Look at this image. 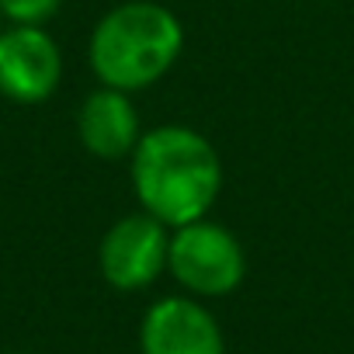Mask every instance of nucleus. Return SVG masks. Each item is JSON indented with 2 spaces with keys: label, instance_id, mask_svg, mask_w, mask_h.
Listing matches in <instances>:
<instances>
[{
  "label": "nucleus",
  "instance_id": "nucleus-1",
  "mask_svg": "<svg viewBox=\"0 0 354 354\" xmlns=\"http://www.w3.org/2000/svg\"><path fill=\"white\" fill-rule=\"evenodd\" d=\"M132 188L142 212L167 230L205 219L223 188L219 153L188 125L149 129L132 149Z\"/></svg>",
  "mask_w": 354,
  "mask_h": 354
},
{
  "label": "nucleus",
  "instance_id": "nucleus-2",
  "mask_svg": "<svg viewBox=\"0 0 354 354\" xmlns=\"http://www.w3.org/2000/svg\"><path fill=\"white\" fill-rule=\"evenodd\" d=\"M185 28L174 11L153 0H129L108 11L91 32V70L104 87L146 91L177 63Z\"/></svg>",
  "mask_w": 354,
  "mask_h": 354
},
{
  "label": "nucleus",
  "instance_id": "nucleus-3",
  "mask_svg": "<svg viewBox=\"0 0 354 354\" xmlns=\"http://www.w3.org/2000/svg\"><path fill=\"white\" fill-rule=\"evenodd\" d=\"M167 268L192 295H230L243 274H247V257L240 240L209 219H195L188 226H177L170 236V254Z\"/></svg>",
  "mask_w": 354,
  "mask_h": 354
},
{
  "label": "nucleus",
  "instance_id": "nucleus-4",
  "mask_svg": "<svg viewBox=\"0 0 354 354\" xmlns=\"http://www.w3.org/2000/svg\"><path fill=\"white\" fill-rule=\"evenodd\" d=\"M167 254H170L167 226L149 212H136V216H122L104 233L97 264L111 288L139 292L160 278V271L167 268Z\"/></svg>",
  "mask_w": 354,
  "mask_h": 354
},
{
  "label": "nucleus",
  "instance_id": "nucleus-5",
  "mask_svg": "<svg viewBox=\"0 0 354 354\" xmlns=\"http://www.w3.org/2000/svg\"><path fill=\"white\" fill-rule=\"evenodd\" d=\"M63 80V53L42 25L0 28V94L18 104H39Z\"/></svg>",
  "mask_w": 354,
  "mask_h": 354
},
{
  "label": "nucleus",
  "instance_id": "nucleus-6",
  "mask_svg": "<svg viewBox=\"0 0 354 354\" xmlns=\"http://www.w3.org/2000/svg\"><path fill=\"white\" fill-rule=\"evenodd\" d=\"M139 344L142 354H223V330L202 302L170 295L142 316Z\"/></svg>",
  "mask_w": 354,
  "mask_h": 354
},
{
  "label": "nucleus",
  "instance_id": "nucleus-7",
  "mask_svg": "<svg viewBox=\"0 0 354 354\" xmlns=\"http://www.w3.org/2000/svg\"><path fill=\"white\" fill-rule=\"evenodd\" d=\"M77 136L84 149L101 160L132 156L142 132H139V115L129 101V91L101 84L94 94H87V101L77 111Z\"/></svg>",
  "mask_w": 354,
  "mask_h": 354
},
{
  "label": "nucleus",
  "instance_id": "nucleus-8",
  "mask_svg": "<svg viewBox=\"0 0 354 354\" xmlns=\"http://www.w3.org/2000/svg\"><path fill=\"white\" fill-rule=\"evenodd\" d=\"M63 0H0V15L11 25H46Z\"/></svg>",
  "mask_w": 354,
  "mask_h": 354
},
{
  "label": "nucleus",
  "instance_id": "nucleus-9",
  "mask_svg": "<svg viewBox=\"0 0 354 354\" xmlns=\"http://www.w3.org/2000/svg\"><path fill=\"white\" fill-rule=\"evenodd\" d=\"M0 28H4V15H0Z\"/></svg>",
  "mask_w": 354,
  "mask_h": 354
}]
</instances>
